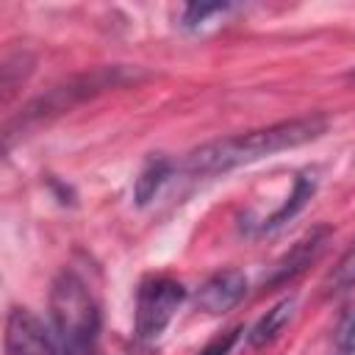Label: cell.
I'll list each match as a JSON object with an SVG mask.
<instances>
[{"label": "cell", "instance_id": "1", "mask_svg": "<svg viewBox=\"0 0 355 355\" xmlns=\"http://www.w3.org/2000/svg\"><path fill=\"white\" fill-rule=\"evenodd\" d=\"M324 130H327V116L324 114L283 119V122H275V125H266V128H258V130H247V133H236V136L208 141V144H202V147H197L186 155L183 169L189 175L230 172L236 166L261 161L266 155L316 141Z\"/></svg>", "mask_w": 355, "mask_h": 355}, {"label": "cell", "instance_id": "2", "mask_svg": "<svg viewBox=\"0 0 355 355\" xmlns=\"http://www.w3.org/2000/svg\"><path fill=\"white\" fill-rule=\"evenodd\" d=\"M50 316L61 355H92L100 338V305L75 272H61L50 291Z\"/></svg>", "mask_w": 355, "mask_h": 355}, {"label": "cell", "instance_id": "3", "mask_svg": "<svg viewBox=\"0 0 355 355\" xmlns=\"http://www.w3.org/2000/svg\"><path fill=\"white\" fill-rule=\"evenodd\" d=\"M136 78H141V72H139L136 67H133V69H130V67H100V69L86 72V75L69 78L67 83L50 89L47 94L31 100V103L22 108V114H19L17 119L6 122V133H3V136H6V144H11V136H14L17 130L36 128V125H42V122H47V119H53V116H58V114L75 108L78 103H83V100H89V97H97V94H103V92H108V89L125 86V83H130V80H136Z\"/></svg>", "mask_w": 355, "mask_h": 355}, {"label": "cell", "instance_id": "4", "mask_svg": "<svg viewBox=\"0 0 355 355\" xmlns=\"http://www.w3.org/2000/svg\"><path fill=\"white\" fill-rule=\"evenodd\" d=\"M183 300H186L183 283H178L172 277L144 280L139 288V300H136V336L141 341L158 338L166 330V324L172 322V316Z\"/></svg>", "mask_w": 355, "mask_h": 355}, {"label": "cell", "instance_id": "5", "mask_svg": "<svg viewBox=\"0 0 355 355\" xmlns=\"http://www.w3.org/2000/svg\"><path fill=\"white\" fill-rule=\"evenodd\" d=\"M50 330L28 308H11L6 316V355H58Z\"/></svg>", "mask_w": 355, "mask_h": 355}, {"label": "cell", "instance_id": "6", "mask_svg": "<svg viewBox=\"0 0 355 355\" xmlns=\"http://www.w3.org/2000/svg\"><path fill=\"white\" fill-rule=\"evenodd\" d=\"M327 239H330V227H324V225L308 230V233L277 261V266H275L272 275L263 280V286H280V283H286V280H294L300 272H305V269L322 255Z\"/></svg>", "mask_w": 355, "mask_h": 355}, {"label": "cell", "instance_id": "7", "mask_svg": "<svg viewBox=\"0 0 355 355\" xmlns=\"http://www.w3.org/2000/svg\"><path fill=\"white\" fill-rule=\"evenodd\" d=\"M247 294V277L239 269H222L216 275H211L200 291H197V305L208 313H225L230 308H236L241 302V297Z\"/></svg>", "mask_w": 355, "mask_h": 355}, {"label": "cell", "instance_id": "8", "mask_svg": "<svg viewBox=\"0 0 355 355\" xmlns=\"http://www.w3.org/2000/svg\"><path fill=\"white\" fill-rule=\"evenodd\" d=\"M313 191H316V178H313V172H300V175L294 178V191L286 197V202H283L269 219H263L261 230H275V227H280L283 222H288L291 216H297V214L308 205V200L313 197Z\"/></svg>", "mask_w": 355, "mask_h": 355}, {"label": "cell", "instance_id": "9", "mask_svg": "<svg viewBox=\"0 0 355 355\" xmlns=\"http://www.w3.org/2000/svg\"><path fill=\"white\" fill-rule=\"evenodd\" d=\"M291 308H294V297H286V300H280L277 305H272V308L252 324V330L247 333V341H250L252 347H263V344H269V341L283 330V324L288 322Z\"/></svg>", "mask_w": 355, "mask_h": 355}, {"label": "cell", "instance_id": "10", "mask_svg": "<svg viewBox=\"0 0 355 355\" xmlns=\"http://www.w3.org/2000/svg\"><path fill=\"white\" fill-rule=\"evenodd\" d=\"M169 175H172V161H166V158H150V161L144 164V169L139 172L136 186H133V200H136V205H147V202L155 197V191L166 183Z\"/></svg>", "mask_w": 355, "mask_h": 355}, {"label": "cell", "instance_id": "11", "mask_svg": "<svg viewBox=\"0 0 355 355\" xmlns=\"http://www.w3.org/2000/svg\"><path fill=\"white\" fill-rule=\"evenodd\" d=\"M336 352L338 355H355V308H347L336 324Z\"/></svg>", "mask_w": 355, "mask_h": 355}, {"label": "cell", "instance_id": "12", "mask_svg": "<svg viewBox=\"0 0 355 355\" xmlns=\"http://www.w3.org/2000/svg\"><path fill=\"white\" fill-rule=\"evenodd\" d=\"M227 8H230V3H189L186 11H183V25H186V28H197V25H202L211 14H222V11H227Z\"/></svg>", "mask_w": 355, "mask_h": 355}, {"label": "cell", "instance_id": "13", "mask_svg": "<svg viewBox=\"0 0 355 355\" xmlns=\"http://www.w3.org/2000/svg\"><path fill=\"white\" fill-rule=\"evenodd\" d=\"M330 283H333L336 288L355 286V244H352V247L344 252V258L338 261V266H336V272H333Z\"/></svg>", "mask_w": 355, "mask_h": 355}, {"label": "cell", "instance_id": "14", "mask_svg": "<svg viewBox=\"0 0 355 355\" xmlns=\"http://www.w3.org/2000/svg\"><path fill=\"white\" fill-rule=\"evenodd\" d=\"M239 336H241V327H233V330H227V333L216 336L214 341H208L197 355H227V352L233 349V344L239 341Z\"/></svg>", "mask_w": 355, "mask_h": 355}]
</instances>
